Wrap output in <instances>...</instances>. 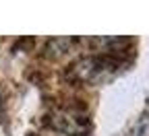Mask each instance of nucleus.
<instances>
[{
    "label": "nucleus",
    "mask_w": 149,
    "mask_h": 136,
    "mask_svg": "<svg viewBox=\"0 0 149 136\" xmlns=\"http://www.w3.org/2000/svg\"><path fill=\"white\" fill-rule=\"evenodd\" d=\"M108 68H114V64L106 60V58L104 60L102 58H83V60L72 64L70 74L79 81H97V79H102L104 70H108Z\"/></svg>",
    "instance_id": "1"
},
{
    "label": "nucleus",
    "mask_w": 149,
    "mask_h": 136,
    "mask_svg": "<svg viewBox=\"0 0 149 136\" xmlns=\"http://www.w3.org/2000/svg\"><path fill=\"white\" fill-rule=\"evenodd\" d=\"M0 109H2V93H0Z\"/></svg>",
    "instance_id": "2"
}]
</instances>
